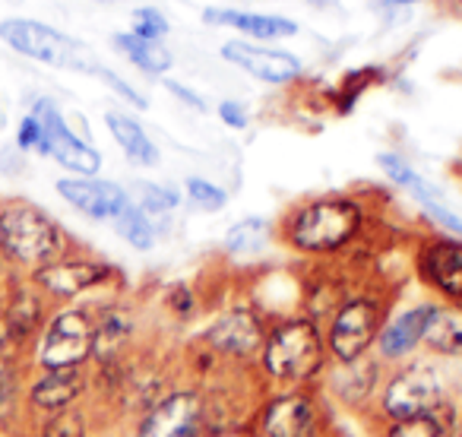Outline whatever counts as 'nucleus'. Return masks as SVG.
Returning a JSON list of instances; mask_svg holds the SVG:
<instances>
[{
	"instance_id": "nucleus-1",
	"label": "nucleus",
	"mask_w": 462,
	"mask_h": 437,
	"mask_svg": "<svg viewBox=\"0 0 462 437\" xmlns=\"http://www.w3.org/2000/svg\"><path fill=\"white\" fill-rule=\"evenodd\" d=\"M365 232V206L346 193H329L298 203L285 216L282 235L295 251L323 257L352 245Z\"/></svg>"
},
{
	"instance_id": "nucleus-2",
	"label": "nucleus",
	"mask_w": 462,
	"mask_h": 437,
	"mask_svg": "<svg viewBox=\"0 0 462 437\" xmlns=\"http://www.w3.org/2000/svg\"><path fill=\"white\" fill-rule=\"evenodd\" d=\"M0 251L16 264L45 266L64 251V232L39 206L10 203L0 209Z\"/></svg>"
},
{
	"instance_id": "nucleus-3",
	"label": "nucleus",
	"mask_w": 462,
	"mask_h": 437,
	"mask_svg": "<svg viewBox=\"0 0 462 437\" xmlns=\"http://www.w3.org/2000/svg\"><path fill=\"white\" fill-rule=\"evenodd\" d=\"M0 39L7 42L14 51H20L23 58H32L48 67H64V70L83 73H96L102 67L83 42L70 39L60 29L45 26L39 20H23V16L4 20L0 23Z\"/></svg>"
},
{
	"instance_id": "nucleus-4",
	"label": "nucleus",
	"mask_w": 462,
	"mask_h": 437,
	"mask_svg": "<svg viewBox=\"0 0 462 437\" xmlns=\"http://www.w3.org/2000/svg\"><path fill=\"white\" fill-rule=\"evenodd\" d=\"M263 365L273 377L301 384L323 367V339L310 321H289L263 342Z\"/></svg>"
},
{
	"instance_id": "nucleus-5",
	"label": "nucleus",
	"mask_w": 462,
	"mask_h": 437,
	"mask_svg": "<svg viewBox=\"0 0 462 437\" xmlns=\"http://www.w3.org/2000/svg\"><path fill=\"white\" fill-rule=\"evenodd\" d=\"M29 115H32L42 127V149H39L42 155L58 159L60 165L70 168V172L79 174V178H92V174L102 168L98 149L89 146L86 140H79V136L67 127L64 115H60V108L51 102V98H39Z\"/></svg>"
},
{
	"instance_id": "nucleus-6",
	"label": "nucleus",
	"mask_w": 462,
	"mask_h": 437,
	"mask_svg": "<svg viewBox=\"0 0 462 437\" xmlns=\"http://www.w3.org/2000/svg\"><path fill=\"white\" fill-rule=\"evenodd\" d=\"M380 317L383 308L377 298H352L336 311L329 327V349L342 365H352L367 352V346L380 336Z\"/></svg>"
},
{
	"instance_id": "nucleus-7",
	"label": "nucleus",
	"mask_w": 462,
	"mask_h": 437,
	"mask_svg": "<svg viewBox=\"0 0 462 437\" xmlns=\"http://www.w3.org/2000/svg\"><path fill=\"white\" fill-rule=\"evenodd\" d=\"M443 399V377L434 365H409L390 380L383 393V409L390 418L430 415Z\"/></svg>"
},
{
	"instance_id": "nucleus-8",
	"label": "nucleus",
	"mask_w": 462,
	"mask_h": 437,
	"mask_svg": "<svg viewBox=\"0 0 462 437\" xmlns=\"http://www.w3.org/2000/svg\"><path fill=\"white\" fill-rule=\"evenodd\" d=\"M222 58L266 86L298 83L304 73V64L298 54L285 51V48H270V45H260V42H247V39L225 42Z\"/></svg>"
},
{
	"instance_id": "nucleus-9",
	"label": "nucleus",
	"mask_w": 462,
	"mask_h": 437,
	"mask_svg": "<svg viewBox=\"0 0 462 437\" xmlns=\"http://www.w3.org/2000/svg\"><path fill=\"white\" fill-rule=\"evenodd\" d=\"M96 349V327L83 311H67L54 317V323L45 333L42 361L48 367H77L86 355Z\"/></svg>"
},
{
	"instance_id": "nucleus-10",
	"label": "nucleus",
	"mask_w": 462,
	"mask_h": 437,
	"mask_svg": "<svg viewBox=\"0 0 462 437\" xmlns=\"http://www.w3.org/2000/svg\"><path fill=\"white\" fill-rule=\"evenodd\" d=\"M418 276L443 298L462 304V241L434 235L418 247Z\"/></svg>"
},
{
	"instance_id": "nucleus-11",
	"label": "nucleus",
	"mask_w": 462,
	"mask_h": 437,
	"mask_svg": "<svg viewBox=\"0 0 462 437\" xmlns=\"http://www.w3.org/2000/svg\"><path fill=\"white\" fill-rule=\"evenodd\" d=\"M58 193L73 206L77 212L98 222H115L130 206V193L115 181L102 178H60Z\"/></svg>"
},
{
	"instance_id": "nucleus-12",
	"label": "nucleus",
	"mask_w": 462,
	"mask_h": 437,
	"mask_svg": "<svg viewBox=\"0 0 462 437\" xmlns=\"http://www.w3.org/2000/svg\"><path fill=\"white\" fill-rule=\"evenodd\" d=\"M206 26H222L241 33L247 42H282L298 35V23L279 14H257V10H235V7H206L203 10Z\"/></svg>"
},
{
	"instance_id": "nucleus-13",
	"label": "nucleus",
	"mask_w": 462,
	"mask_h": 437,
	"mask_svg": "<svg viewBox=\"0 0 462 437\" xmlns=\"http://www.w3.org/2000/svg\"><path fill=\"white\" fill-rule=\"evenodd\" d=\"M140 437H203V403L197 393H174L162 399L143 422Z\"/></svg>"
},
{
	"instance_id": "nucleus-14",
	"label": "nucleus",
	"mask_w": 462,
	"mask_h": 437,
	"mask_svg": "<svg viewBox=\"0 0 462 437\" xmlns=\"http://www.w3.org/2000/svg\"><path fill=\"white\" fill-rule=\"evenodd\" d=\"M206 342L216 346L218 352L228 355H254L263 346V327H260L257 314L247 308H235L222 314L209 330H206Z\"/></svg>"
},
{
	"instance_id": "nucleus-15",
	"label": "nucleus",
	"mask_w": 462,
	"mask_h": 437,
	"mask_svg": "<svg viewBox=\"0 0 462 437\" xmlns=\"http://www.w3.org/2000/svg\"><path fill=\"white\" fill-rule=\"evenodd\" d=\"M108 266L105 264H96V260H51V264L39 266L35 270V283L42 289L54 292V295H79V292L92 289L98 285L102 279H108Z\"/></svg>"
},
{
	"instance_id": "nucleus-16",
	"label": "nucleus",
	"mask_w": 462,
	"mask_h": 437,
	"mask_svg": "<svg viewBox=\"0 0 462 437\" xmlns=\"http://www.w3.org/2000/svg\"><path fill=\"white\" fill-rule=\"evenodd\" d=\"M266 437H314L317 434V405L304 393H289L266 405L263 415Z\"/></svg>"
},
{
	"instance_id": "nucleus-17",
	"label": "nucleus",
	"mask_w": 462,
	"mask_h": 437,
	"mask_svg": "<svg viewBox=\"0 0 462 437\" xmlns=\"http://www.w3.org/2000/svg\"><path fill=\"white\" fill-rule=\"evenodd\" d=\"M105 124H108L111 136H115L117 146L124 149V155H127L134 165H140V168L159 165V149H155V143L149 140V134L134 121V117L121 115V111H108V115H105Z\"/></svg>"
},
{
	"instance_id": "nucleus-18",
	"label": "nucleus",
	"mask_w": 462,
	"mask_h": 437,
	"mask_svg": "<svg viewBox=\"0 0 462 437\" xmlns=\"http://www.w3.org/2000/svg\"><path fill=\"white\" fill-rule=\"evenodd\" d=\"M430 317V304H415L405 314H399L383 333L377 336L380 339V352L390 355V358H399V355L411 352L418 342L424 339V327H428Z\"/></svg>"
},
{
	"instance_id": "nucleus-19",
	"label": "nucleus",
	"mask_w": 462,
	"mask_h": 437,
	"mask_svg": "<svg viewBox=\"0 0 462 437\" xmlns=\"http://www.w3.org/2000/svg\"><path fill=\"white\" fill-rule=\"evenodd\" d=\"M424 342L440 355H462V304H430Z\"/></svg>"
},
{
	"instance_id": "nucleus-20",
	"label": "nucleus",
	"mask_w": 462,
	"mask_h": 437,
	"mask_svg": "<svg viewBox=\"0 0 462 437\" xmlns=\"http://www.w3.org/2000/svg\"><path fill=\"white\" fill-rule=\"evenodd\" d=\"M115 48L130 60V64L140 67L143 73H152V77L168 73V70H171V64H174V58H171V51L165 48V42H146V39H140V35H134V33H117L115 35Z\"/></svg>"
},
{
	"instance_id": "nucleus-21",
	"label": "nucleus",
	"mask_w": 462,
	"mask_h": 437,
	"mask_svg": "<svg viewBox=\"0 0 462 437\" xmlns=\"http://www.w3.org/2000/svg\"><path fill=\"white\" fill-rule=\"evenodd\" d=\"M79 390H83V374H79V367H51V371L35 384L32 399L42 409H64L67 403L77 399Z\"/></svg>"
},
{
	"instance_id": "nucleus-22",
	"label": "nucleus",
	"mask_w": 462,
	"mask_h": 437,
	"mask_svg": "<svg viewBox=\"0 0 462 437\" xmlns=\"http://www.w3.org/2000/svg\"><path fill=\"white\" fill-rule=\"evenodd\" d=\"M266 238H270V222L247 216L225 232V251L231 257H254V254H260L266 247Z\"/></svg>"
},
{
	"instance_id": "nucleus-23",
	"label": "nucleus",
	"mask_w": 462,
	"mask_h": 437,
	"mask_svg": "<svg viewBox=\"0 0 462 437\" xmlns=\"http://www.w3.org/2000/svg\"><path fill=\"white\" fill-rule=\"evenodd\" d=\"M115 232L121 235L130 247H136V251H152L155 241H159V226H155V218H149L134 200H130L127 209L115 218Z\"/></svg>"
},
{
	"instance_id": "nucleus-24",
	"label": "nucleus",
	"mask_w": 462,
	"mask_h": 437,
	"mask_svg": "<svg viewBox=\"0 0 462 437\" xmlns=\"http://www.w3.org/2000/svg\"><path fill=\"white\" fill-rule=\"evenodd\" d=\"M377 165H380V172H383L386 178L393 181V184L402 187V191H409L411 197L418 200V203H424V200L437 197L434 187H430L428 181H424L421 174H418L415 168H411L409 162L402 159V155H396V153H380L377 155Z\"/></svg>"
},
{
	"instance_id": "nucleus-25",
	"label": "nucleus",
	"mask_w": 462,
	"mask_h": 437,
	"mask_svg": "<svg viewBox=\"0 0 462 437\" xmlns=\"http://www.w3.org/2000/svg\"><path fill=\"white\" fill-rule=\"evenodd\" d=\"M136 200L134 203L146 212L149 218H162V216H171L178 209L180 197L174 187H165V184H152V181H136L134 187Z\"/></svg>"
},
{
	"instance_id": "nucleus-26",
	"label": "nucleus",
	"mask_w": 462,
	"mask_h": 437,
	"mask_svg": "<svg viewBox=\"0 0 462 437\" xmlns=\"http://www.w3.org/2000/svg\"><path fill=\"white\" fill-rule=\"evenodd\" d=\"M130 33L146 42H165V35L171 33V23H168V16L162 14L159 7H140V10H134Z\"/></svg>"
},
{
	"instance_id": "nucleus-27",
	"label": "nucleus",
	"mask_w": 462,
	"mask_h": 437,
	"mask_svg": "<svg viewBox=\"0 0 462 437\" xmlns=\"http://www.w3.org/2000/svg\"><path fill=\"white\" fill-rule=\"evenodd\" d=\"M184 191H187V200H190L193 206H199V209H206V212H218V209H225V206H228V193H225L218 184H212V181H206V178H187Z\"/></svg>"
},
{
	"instance_id": "nucleus-28",
	"label": "nucleus",
	"mask_w": 462,
	"mask_h": 437,
	"mask_svg": "<svg viewBox=\"0 0 462 437\" xmlns=\"http://www.w3.org/2000/svg\"><path fill=\"white\" fill-rule=\"evenodd\" d=\"M390 437H449V428L430 412V415H415L396 422L390 428Z\"/></svg>"
},
{
	"instance_id": "nucleus-29",
	"label": "nucleus",
	"mask_w": 462,
	"mask_h": 437,
	"mask_svg": "<svg viewBox=\"0 0 462 437\" xmlns=\"http://www.w3.org/2000/svg\"><path fill=\"white\" fill-rule=\"evenodd\" d=\"M421 209L428 212L430 222H434V226H440V232H449V235H453V238H459V241H462V218L456 216V212H449L447 206L440 203V200H437V197L424 200Z\"/></svg>"
},
{
	"instance_id": "nucleus-30",
	"label": "nucleus",
	"mask_w": 462,
	"mask_h": 437,
	"mask_svg": "<svg viewBox=\"0 0 462 437\" xmlns=\"http://www.w3.org/2000/svg\"><path fill=\"white\" fill-rule=\"evenodd\" d=\"M83 418L73 409H58V415L45 424V437H83Z\"/></svg>"
},
{
	"instance_id": "nucleus-31",
	"label": "nucleus",
	"mask_w": 462,
	"mask_h": 437,
	"mask_svg": "<svg viewBox=\"0 0 462 437\" xmlns=\"http://www.w3.org/2000/svg\"><path fill=\"white\" fill-rule=\"evenodd\" d=\"M96 77H102V83H108L111 89H115L121 98H127L130 105H136V108H146V98H143L140 92H136L134 86L127 83V79H121V77H117L115 70H108V67H98V70H96Z\"/></svg>"
},
{
	"instance_id": "nucleus-32",
	"label": "nucleus",
	"mask_w": 462,
	"mask_h": 437,
	"mask_svg": "<svg viewBox=\"0 0 462 437\" xmlns=\"http://www.w3.org/2000/svg\"><path fill=\"white\" fill-rule=\"evenodd\" d=\"M218 117H222L225 127L231 130H245L247 124H251V117H247V108L241 102H235V98H225V102H218Z\"/></svg>"
},
{
	"instance_id": "nucleus-33",
	"label": "nucleus",
	"mask_w": 462,
	"mask_h": 437,
	"mask_svg": "<svg viewBox=\"0 0 462 437\" xmlns=\"http://www.w3.org/2000/svg\"><path fill=\"white\" fill-rule=\"evenodd\" d=\"M16 146H20V149H35V153L42 149V127H39V121H35L32 115H26L20 121V130H16Z\"/></svg>"
},
{
	"instance_id": "nucleus-34",
	"label": "nucleus",
	"mask_w": 462,
	"mask_h": 437,
	"mask_svg": "<svg viewBox=\"0 0 462 437\" xmlns=\"http://www.w3.org/2000/svg\"><path fill=\"white\" fill-rule=\"evenodd\" d=\"M165 86H168V89L174 92V96L180 98V102H184V105H190L193 111H206V102H203V98H199V96H197V92H193V89H187L184 83H174V79H168Z\"/></svg>"
},
{
	"instance_id": "nucleus-35",
	"label": "nucleus",
	"mask_w": 462,
	"mask_h": 437,
	"mask_svg": "<svg viewBox=\"0 0 462 437\" xmlns=\"http://www.w3.org/2000/svg\"><path fill=\"white\" fill-rule=\"evenodd\" d=\"M10 396H14V374L7 365H0V409L10 403Z\"/></svg>"
},
{
	"instance_id": "nucleus-36",
	"label": "nucleus",
	"mask_w": 462,
	"mask_h": 437,
	"mask_svg": "<svg viewBox=\"0 0 462 437\" xmlns=\"http://www.w3.org/2000/svg\"><path fill=\"white\" fill-rule=\"evenodd\" d=\"M415 4H421V0H374V7H377L380 14H396V10L415 7Z\"/></svg>"
},
{
	"instance_id": "nucleus-37",
	"label": "nucleus",
	"mask_w": 462,
	"mask_h": 437,
	"mask_svg": "<svg viewBox=\"0 0 462 437\" xmlns=\"http://www.w3.org/2000/svg\"><path fill=\"white\" fill-rule=\"evenodd\" d=\"M308 4L314 10H336V7H339V0H308Z\"/></svg>"
},
{
	"instance_id": "nucleus-38",
	"label": "nucleus",
	"mask_w": 462,
	"mask_h": 437,
	"mask_svg": "<svg viewBox=\"0 0 462 437\" xmlns=\"http://www.w3.org/2000/svg\"><path fill=\"white\" fill-rule=\"evenodd\" d=\"M102 4H115V0H102Z\"/></svg>"
},
{
	"instance_id": "nucleus-39",
	"label": "nucleus",
	"mask_w": 462,
	"mask_h": 437,
	"mask_svg": "<svg viewBox=\"0 0 462 437\" xmlns=\"http://www.w3.org/2000/svg\"><path fill=\"white\" fill-rule=\"evenodd\" d=\"M459 437H462V428H459Z\"/></svg>"
}]
</instances>
